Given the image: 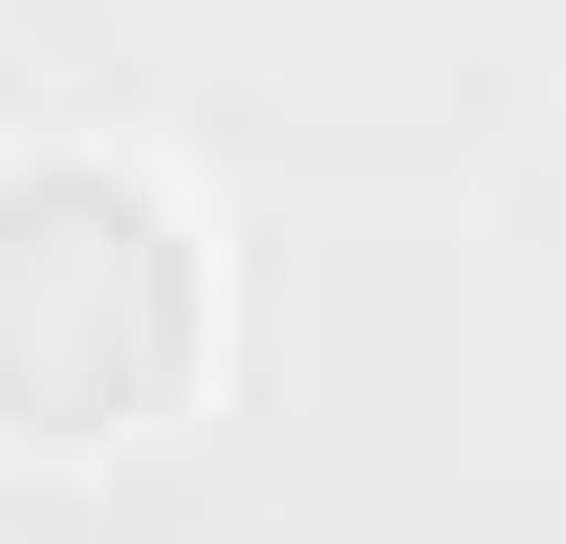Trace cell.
I'll return each mask as SVG.
<instances>
[{
    "instance_id": "1",
    "label": "cell",
    "mask_w": 566,
    "mask_h": 544,
    "mask_svg": "<svg viewBox=\"0 0 566 544\" xmlns=\"http://www.w3.org/2000/svg\"><path fill=\"white\" fill-rule=\"evenodd\" d=\"M218 393V240L132 153H0V458H132Z\"/></svg>"
}]
</instances>
